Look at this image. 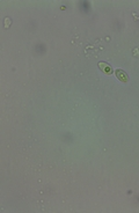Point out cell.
<instances>
[{"mask_svg": "<svg viewBox=\"0 0 139 213\" xmlns=\"http://www.w3.org/2000/svg\"><path fill=\"white\" fill-rule=\"evenodd\" d=\"M116 76H117V79L122 80L123 82H126V81H127V76L123 72L122 69H117V71H116Z\"/></svg>", "mask_w": 139, "mask_h": 213, "instance_id": "2", "label": "cell"}, {"mask_svg": "<svg viewBox=\"0 0 139 213\" xmlns=\"http://www.w3.org/2000/svg\"><path fill=\"white\" fill-rule=\"evenodd\" d=\"M99 67L102 68V71L104 73H107V74H111L112 73V68L108 64H106V63H99Z\"/></svg>", "mask_w": 139, "mask_h": 213, "instance_id": "1", "label": "cell"}]
</instances>
